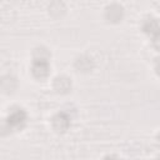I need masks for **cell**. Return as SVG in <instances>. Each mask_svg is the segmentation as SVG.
Instances as JSON below:
<instances>
[{
	"instance_id": "1",
	"label": "cell",
	"mask_w": 160,
	"mask_h": 160,
	"mask_svg": "<svg viewBox=\"0 0 160 160\" xmlns=\"http://www.w3.org/2000/svg\"><path fill=\"white\" fill-rule=\"evenodd\" d=\"M49 72V64L45 59H36L32 62V74L36 78H45Z\"/></svg>"
},
{
	"instance_id": "2",
	"label": "cell",
	"mask_w": 160,
	"mask_h": 160,
	"mask_svg": "<svg viewBox=\"0 0 160 160\" xmlns=\"http://www.w3.org/2000/svg\"><path fill=\"white\" fill-rule=\"evenodd\" d=\"M8 121L11 126H20L25 121V112L22 110H16L10 115Z\"/></svg>"
},
{
	"instance_id": "3",
	"label": "cell",
	"mask_w": 160,
	"mask_h": 160,
	"mask_svg": "<svg viewBox=\"0 0 160 160\" xmlns=\"http://www.w3.org/2000/svg\"><path fill=\"white\" fill-rule=\"evenodd\" d=\"M54 126H55L58 130H61V131L65 130V129L69 126V118H68L64 112L56 115V116L54 118Z\"/></svg>"
}]
</instances>
